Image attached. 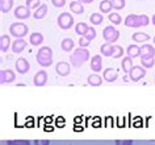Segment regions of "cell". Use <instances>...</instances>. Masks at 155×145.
<instances>
[{"label": "cell", "instance_id": "f1b7e54d", "mask_svg": "<svg viewBox=\"0 0 155 145\" xmlns=\"http://www.w3.org/2000/svg\"><path fill=\"white\" fill-rule=\"evenodd\" d=\"M13 7V0H0V9L3 13H8Z\"/></svg>", "mask_w": 155, "mask_h": 145}, {"label": "cell", "instance_id": "cb8c5ba5", "mask_svg": "<svg viewBox=\"0 0 155 145\" xmlns=\"http://www.w3.org/2000/svg\"><path fill=\"white\" fill-rule=\"evenodd\" d=\"M46 13H48V5L46 4H42L40 8H37L34 11L33 13V17L36 19V20H41V19H44L46 16Z\"/></svg>", "mask_w": 155, "mask_h": 145}, {"label": "cell", "instance_id": "d6986e66", "mask_svg": "<svg viewBox=\"0 0 155 145\" xmlns=\"http://www.w3.org/2000/svg\"><path fill=\"white\" fill-rule=\"evenodd\" d=\"M103 79H104V78H101L99 74H91V75L87 78V82H88V85H90V86L97 87V86H101Z\"/></svg>", "mask_w": 155, "mask_h": 145}, {"label": "cell", "instance_id": "7c38bea8", "mask_svg": "<svg viewBox=\"0 0 155 145\" xmlns=\"http://www.w3.org/2000/svg\"><path fill=\"white\" fill-rule=\"evenodd\" d=\"M103 78H104V81H105V82H109V83H112V82H116V79L118 78V73H117V70H116V69L108 67V69L104 70Z\"/></svg>", "mask_w": 155, "mask_h": 145}, {"label": "cell", "instance_id": "2e32d148", "mask_svg": "<svg viewBox=\"0 0 155 145\" xmlns=\"http://www.w3.org/2000/svg\"><path fill=\"white\" fill-rule=\"evenodd\" d=\"M26 45L28 44H26V41L24 40V38H17V40H15L13 44H12V52L16 53V54L21 53L22 50L26 48Z\"/></svg>", "mask_w": 155, "mask_h": 145}, {"label": "cell", "instance_id": "b9f144b4", "mask_svg": "<svg viewBox=\"0 0 155 145\" xmlns=\"http://www.w3.org/2000/svg\"><path fill=\"white\" fill-rule=\"evenodd\" d=\"M33 144L34 145H50V141L49 140H34Z\"/></svg>", "mask_w": 155, "mask_h": 145}, {"label": "cell", "instance_id": "bcb514c9", "mask_svg": "<svg viewBox=\"0 0 155 145\" xmlns=\"http://www.w3.org/2000/svg\"><path fill=\"white\" fill-rule=\"evenodd\" d=\"M153 41H154V45H155V36H154V40Z\"/></svg>", "mask_w": 155, "mask_h": 145}, {"label": "cell", "instance_id": "5bb4252c", "mask_svg": "<svg viewBox=\"0 0 155 145\" xmlns=\"http://www.w3.org/2000/svg\"><path fill=\"white\" fill-rule=\"evenodd\" d=\"M125 25L129 28H139V15H127L125 19Z\"/></svg>", "mask_w": 155, "mask_h": 145}, {"label": "cell", "instance_id": "d6a6232c", "mask_svg": "<svg viewBox=\"0 0 155 145\" xmlns=\"http://www.w3.org/2000/svg\"><path fill=\"white\" fill-rule=\"evenodd\" d=\"M42 4L40 0H26V7H28L29 9H37L40 8Z\"/></svg>", "mask_w": 155, "mask_h": 145}, {"label": "cell", "instance_id": "f546056e", "mask_svg": "<svg viewBox=\"0 0 155 145\" xmlns=\"http://www.w3.org/2000/svg\"><path fill=\"white\" fill-rule=\"evenodd\" d=\"M90 21H91V24H94V25H100V24H103L104 17H103L101 13L95 12V13H92L90 16Z\"/></svg>", "mask_w": 155, "mask_h": 145}, {"label": "cell", "instance_id": "f6af8a7d", "mask_svg": "<svg viewBox=\"0 0 155 145\" xmlns=\"http://www.w3.org/2000/svg\"><path fill=\"white\" fill-rule=\"evenodd\" d=\"M151 21H153V25L155 26V13H154V16H153V19H151Z\"/></svg>", "mask_w": 155, "mask_h": 145}, {"label": "cell", "instance_id": "ffe728a7", "mask_svg": "<svg viewBox=\"0 0 155 145\" xmlns=\"http://www.w3.org/2000/svg\"><path fill=\"white\" fill-rule=\"evenodd\" d=\"M70 11H71L72 13H76V15H82L84 12V7L80 2H78V0H75V2H71L70 3Z\"/></svg>", "mask_w": 155, "mask_h": 145}, {"label": "cell", "instance_id": "e575fe53", "mask_svg": "<svg viewBox=\"0 0 155 145\" xmlns=\"http://www.w3.org/2000/svg\"><path fill=\"white\" fill-rule=\"evenodd\" d=\"M7 145H32L29 140H8Z\"/></svg>", "mask_w": 155, "mask_h": 145}, {"label": "cell", "instance_id": "8992f818", "mask_svg": "<svg viewBox=\"0 0 155 145\" xmlns=\"http://www.w3.org/2000/svg\"><path fill=\"white\" fill-rule=\"evenodd\" d=\"M145 75H146V70L142 66H134L131 69V71L129 73V78L131 82H139Z\"/></svg>", "mask_w": 155, "mask_h": 145}, {"label": "cell", "instance_id": "44dd1931", "mask_svg": "<svg viewBox=\"0 0 155 145\" xmlns=\"http://www.w3.org/2000/svg\"><path fill=\"white\" fill-rule=\"evenodd\" d=\"M9 46H11V38H9V36L3 34V36L0 37V49H2V52L7 53L9 50Z\"/></svg>", "mask_w": 155, "mask_h": 145}, {"label": "cell", "instance_id": "8fae6325", "mask_svg": "<svg viewBox=\"0 0 155 145\" xmlns=\"http://www.w3.org/2000/svg\"><path fill=\"white\" fill-rule=\"evenodd\" d=\"M15 66H16V71L18 74H26L30 69L29 62L26 61L25 58H18V60L16 61V64H15Z\"/></svg>", "mask_w": 155, "mask_h": 145}, {"label": "cell", "instance_id": "3957f363", "mask_svg": "<svg viewBox=\"0 0 155 145\" xmlns=\"http://www.w3.org/2000/svg\"><path fill=\"white\" fill-rule=\"evenodd\" d=\"M9 32L13 37L16 38H22L25 37L29 32V28L26 26L24 22H13L12 25L9 26Z\"/></svg>", "mask_w": 155, "mask_h": 145}, {"label": "cell", "instance_id": "484cf974", "mask_svg": "<svg viewBox=\"0 0 155 145\" xmlns=\"http://www.w3.org/2000/svg\"><path fill=\"white\" fill-rule=\"evenodd\" d=\"M100 53H101L103 56H105V57H112L113 56V45L108 44V42L103 44L101 46H100Z\"/></svg>", "mask_w": 155, "mask_h": 145}, {"label": "cell", "instance_id": "ba28073f", "mask_svg": "<svg viewBox=\"0 0 155 145\" xmlns=\"http://www.w3.org/2000/svg\"><path fill=\"white\" fill-rule=\"evenodd\" d=\"M30 9L25 5H18L17 8H15V17L20 19V20H26L30 17Z\"/></svg>", "mask_w": 155, "mask_h": 145}, {"label": "cell", "instance_id": "7a4b0ae2", "mask_svg": "<svg viewBox=\"0 0 155 145\" xmlns=\"http://www.w3.org/2000/svg\"><path fill=\"white\" fill-rule=\"evenodd\" d=\"M37 62L42 67H48L53 64V50L49 46H42L37 53Z\"/></svg>", "mask_w": 155, "mask_h": 145}, {"label": "cell", "instance_id": "83f0119b", "mask_svg": "<svg viewBox=\"0 0 155 145\" xmlns=\"http://www.w3.org/2000/svg\"><path fill=\"white\" fill-rule=\"evenodd\" d=\"M74 46H75V42H74L72 38H64L61 42V48L64 52H70V50H74Z\"/></svg>", "mask_w": 155, "mask_h": 145}, {"label": "cell", "instance_id": "52a82bcc", "mask_svg": "<svg viewBox=\"0 0 155 145\" xmlns=\"http://www.w3.org/2000/svg\"><path fill=\"white\" fill-rule=\"evenodd\" d=\"M16 79V74L12 70L7 69V70H2L0 71V83L5 85V83H12Z\"/></svg>", "mask_w": 155, "mask_h": 145}, {"label": "cell", "instance_id": "d4e9b609", "mask_svg": "<svg viewBox=\"0 0 155 145\" xmlns=\"http://www.w3.org/2000/svg\"><path fill=\"white\" fill-rule=\"evenodd\" d=\"M88 29H90V26H88L86 22H78V24L75 25V32H76V34H79L80 37L86 36Z\"/></svg>", "mask_w": 155, "mask_h": 145}, {"label": "cell", "instance_id": "8d00e7d4", "mask_svg": "<svg viewBox=\"0 0 155 145\" xmlns=\"http://www.w3.org/2000/svg\"><path fill=\"white\" fill-rule=\"evenodd\" d=\"M84 37H86L88 41L95 40V38H96V29L92 28V26H90V29H88V32H87V34H86Z\"/></svg>", "mask_w": 155, "mask_h": 145}, {"label": "cell", "instance_id": "74e56055", "mask_svg": "<svg viewBox=\"0 0 155 145\" xmlns=\"http://www.w3.org/2000/svg\"><path fill=\"white\" fill-rule=\"evenodd\" d=\"M149 22H150L149 16H146V15H139V28L149 25Z\"/></svg>", "mask_w": 155, "mask_h": 145}, {"label": "cell", "instance_id": "ab89813d", "mask_svg": "<svg viewBox=\"0 0 155 145\" xmlns=\"http://www.w3.org/2000/svg\"><path fill=\"white\" fill-rule=\"evenodd\" d=\"M53 5L57 7V8H62V7L66 5V0H51Z\"/></svg>", "mask_w": 155, "mask_h": 145}, {"label": "cell", "instance_id": "4fadbf2b", "mask_svg": "<svg viewBox=\"0 0 155 145\" xmlns=\"http://www.w3.org/2000/svg\"><path fill=\"white\" fill-rule=\"evenodd\" d=\"M141 57L143 58H155V49L153 45L145 44L141 46Z\"/></svg>", "mask_w": 155, "mask_h": 145}, {"label": "cell", "instance_id": "d590c367", "mask_svg": "<svg viewBox=\"0 0 155 145\" xmlns=\"http://www.w3.org/2000/svg\"><path fill=\"white\" fill-rule=\"evenodd\" d=\"M124 54V49L120 45H113V58H121Z\"/></svg>", "mask_w": 155, "mask_h": 145}, {"label": "cell", "instance_id": "ac0fdd59", "mask_svg": "<svg viewBox=\"0 0 155 145\" xmlns=\"http://www.w3.org/2000/svg\"><path fill=\"white\" fill-rule=\"evenodd\" d=\"M121 67H122V71L125 73V74H129L131 71V69L134 67L133 66V60H131L130 57H125V58H122V61H121Z\"/></svg>", "mask_w": 155, "mask_h": 145}, {"label": "cell", "instance_id": "603a6c76", "mask_svg": "<svg viewBox=\"0 0 155 145\" xmlns=\"http://www.w3.org/2000/svg\"><path fill=\"white\" fill-rule=\"evenodd\" d=\"M99 9L101 13H110V11L113 9L112 0H103V2L99 4Z\"/></svg>", "mask_w": 155, "mask_h": 145}, {"label": "cell", "instance_id": "836d02e7", "mask_svg": "<svg viewBox=\"0 0 155 145\" xmlns=\"http://www.w3.org/2000/svg\"><path fill=\"white\" fill-rule=\"evenodd\" d=\"M112 5H113V9L121 11L125 8V0H112Z\"/></svg>", "mask_w": 155, "mask_h": 145}, {"label": "cell", "instance_id": "6da1fadb", "mask_svg": "<svg viewBox=\"0 0 155 145\" xmlns=\"http://www.w3.org/2000/svg\"><path fill=\"white\" fill-rule=\"evenodd\" d=\"M90 60V52L86 49V48H78L74 50L71 58H70V61L72 62L74 66H76V67H80L82 65H84L86 62Z\"/></svg>", "mask_w": 155, "mask_h": 145}, {"label": "cell", "instance_id": "60d3db41", "mask_svg": "<svg viewBox=\"0 0 155 145\" xmlns=\"http://www.w3.org/2000/svg\"><path fill=\"white\" fill-rule=\"evenodd\" d=\"M114 144L116 145H133V141L131 140H116Z\"/></svg>", "mask_w": 155, "mask_h": 145}, {"label": "cell", "instance_id": "7402d4cb", "mask_svg": "<svg viewBox=\"0 0 155 145\" xmlns=\"http://www.w3.org/2000/svg\"><path fill=\"white\" fill-rule=\"evenodd\" d=\"M29 42H30V44H32L33 46H38V45H41L42 42H44V36H42L41 33H38V32H34V33L30 34Z\"/></svg>", "mask_w": 155, "mask_h": 145}, {"label": "cell", "instance_id": "9c48e42d", "mask_svg": "<svg viewBox=\"0 0 155 145\" xmlns=\"http://www.w3.org/2000/svg\"><path fill=\"white\" fill-rule=\"evenodd\" d=\"M33 83H34V86H37V87L45 86L46 83H48V73L44 71V70L38 71L33 78Z\"/></svg>", "mask_w": 155, "mask_h": 145}, {"label": "cell", "instance_id": "1f68e13d", "mask_svg": "<svg viewBox=\"0 0 155 145\" xmlns=\"http://www.w3.org/2000/svg\"><path fill=\"white\" fill-rule=\"evenodd\" d=\"M108 20H109L112 24L118 25V24H121V22H122V17L120 16L118 13H109V16H108Z\"/></svg>", "mask_w": 155, "mask_h": 145}, {"label": "cell", "instance_id": "4316f807", "mask_svg": "<svg viewBox=\"0 0 155 145\" xmlns=\"http://www.w3.org/2000/svg\"><path fill=\"white\" fill-rule=\"evenodd\" d=\"M131 38H133V41L135 42H139V44H143V42H147L150 40V36L147 33H142V32H137L134 33L133 36H131Z\"/></svg>", "mask_w": 155, "mask_h": 145}, {"label": "cell", "instance_id": "e0dca14e", "mask_svg": "<svg viewBox=\"0 0 155 145\" xmlns=\"http://www.w3.org/2000/svg\"><path fill=\"white\" fill-rule=\"evenodd\" d=\"M126 53H127V57H130L131 60L141 57V48L138 45H129L126 49Z\"/></svg>", "mask_w": 155, "mask_h": 145}, {"label": "cell", "instance_id": "30bf717a", "mask_svg": "<svg viewBox=\"0 0 155 145\" xmlns=\"http://www.w3.org/2000/svg\"><path fill=\"white\" fill-rule=\"evenodd\" d=\"M55 71L59 77H67L70 74V71H71V67H70V65L67 62L61 61V62H58L57 66H55Z\"/></svg>", "mask_w": 155, "mask_h": 145}, {"label": "cell", "instance_id": "5b68a950", "mask_svg": "<svg viewBox=\"0 0 155 145\" xmlns=\"http://www.w3.org/2000/svg\"><path fill=\"white\" fill-rule=\"evenodd\" d=\"M57 22H58V25H59L61 29L67 30L74 25V17H72V15H70L68 12H63L58 16Z\"/></svg>", "mask_w": 155, "mask_h": 145}, {"label": "cell", "instance_id": "ee69618b", "mask_svg": "<svg viewBox=\"0 0 155 145\" xmlns=\"http://www.w3.org/2000/svg\"><path fill=\"white\" fill-rule=\"evenodd\" d=\"M130 79V78L129 77H127V75H125V77H124V82H127V81H129Z\"/></svg>", "mask_w": 155, "mask_h": 145}, {"label": "cell", "instance_id": "7bdbcfd3", "mask_svg": "<svg viewBox=\"0 0 155 145\" xmlns=\"http://www.w3.org/2000/svg\"><path fill=\"white\" fill-rule=\"evenodd\" d=\"M78 2H80L82 4H91L94 0H78Z\"/></svg>", "mask_w": 155, "mask_h": 145}, {"label": "cell", "instance_id": "f35d334b", "mask_svg": "<svg viewBox=\"0 0 155 145\" xmlns=\"http://www.w3.org/2000/svg\"><path fill=\"white\" fill-rule=\"evenodd\" d=\"M90 44H91V41H88L86 37H80V40H79V48H87Z\"/></svg>", "mask_w": 155, "mask_h": 145}, {"label": "cell", "instance_id": "9a60e30c", "mask_svg": "<svg viewBox=\"0 0 155 145\" xmlns=\"http://www.w3.org/2000/svg\"><path fill=\"white\" fill-rule=\"evenodd\" d=\"M91 69L92 71H101L103 69V60H101V56L100 54H96V56H94L91 58Z\"/></svg>", "mask_w": 155, "mask_h": 145}, {"label": "cell", "instance_id": "277c9868", "mask_svg": "<svg viewBox=\"0 0 155 145\" xmlns=\"http://www.w3.org/2000/svg\"><path fill=\"white\" fill-rule=\"evenodd\" d=\"M103 38L105 40V42H108V44H114V42L118 41V38H120V32L116 28H113L112 25L105 26L103 30Z\"/></svg>", "mask_w": 155, "mask_h": 145}, {"label": "cell", "instance_id": "4dcf8cb0", "mask_svg": "<svg viewBox=\"0 0 155 145\" xmlns=\"http://www.w3.org/2000/svg\"><path fill=\"white\" fill-rule=\"evenodd\" d=\"M141 64L145 69H151L155 65V58H143V57H141Z\"/></svg>", "mask_w": 155, "mask_h": 145}]
</instances>
